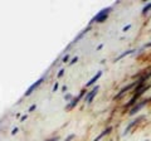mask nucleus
<instances>
[{"mask_svg": "<svg viewBox=\"0 0 151 141\" xmlns=\"http://www.w3.org/2000/svg\"><path fill=\"white\" fill-rule=\"evenodd\" d=\"M57 90H58V83H55V84H54V87H53V91H54V92H55Z\"/></svg>", "mask_w": 151, "mask_h": 141, "instance_id": "nucleus-16", "label": "nucleus"}, {"mask_svg": "<svg viewBox=\"0 0 151 141\" xmlns=\"http://www.w3.org/2000/svg\"><path fill=\"white\" fill-rule=\"evenodd\" d=\"M77 60H78V58L76 57V58H73L72 60H70V62H69V64H73V63H76V62H77Z\"/></svg>", "mask_w": 151, "mask_h": 141, "instance_id": "nucleus-11", "label": "nucleus"}, {"mask_svg": "<svg viewBox=\"0 0 151 141\" xmlns=\"http://www.w3.org/2000/svg\"><path fill=\"white\" fill-rule=\"evenodd\" d=\"M150 47H151V42H150V43H147V44H145L144 48H150Z\"/></svg>", "mask_w": 151, "mask_h": 141, "instance_id": "nucleus-18", "label": "nucleus"}, {"mask_svg": "<svg viewBox=\"0 0 151 141\" xmlns=\"http://www.w3.org/2000/svg\"><path fill=\"white\" fill-rule=\"evenodd\" d=\"M111 6H108V8H106V9H103V10H101L100 13L97 14L96 17L92 19V23H102V22H105L106 19H107V17H108V13H110V10H111Z\"/></svg>", "mask_w": 151, "mask_h": 141, "instance_id": "nucleus-1", "label": "nucleus"}, {"mask_svg": "<svg viewBox=\"0 0 151 141\" xmlns=\"http://www.w3.org/2000/svg\"><path fill=\"white\" fill-rule=\"evenodd\" d=\"M134 52H135V50H126V52H125V53H122V54L120 55V57H117V58L115 59V62H117V60H120V59H122V58H124V57H126V55H129V54H131V53H134Z\"/></svg>", "mask_w": 151, "mask_h": 141, "instance_id": "nucleus-9", "label": "nucleus"}, {"mask_svg": "<svg viewBox=\"0 0 151 141\" xmlns=\"http://www.w3.org/2000/svg\"><path fill=\"white\" fill-rule=\"evenodd\" d=\"M68 58H69V55H68V54H65L64 57H63V62H67V60H68Z\"/></svg>", "mask_w": 151, "mask_h": 141, "instance_id": "nucleus-13", "label": "nucleus"}, {"mask_svg": "<svg viewBox=\"0 0 151 141\" xmlns=\"http://www.w3.org/2000/svg\"><path fill=\"white\" fill-rule=\"evenodd\" d=\"M43 81H44V77H42V78L39 79V81H37L35 83H33V84H32V86H30L29 88H28V91L25 92V96H29V95H30V93H32L33 91H34V90H35V88H37L38 86H39V84H40L42 82H43Z\"/></svg>", "mask_w": 151, "mask_h": 141, "instance_id": "nucleus-2", "label": "nucleus"}, {"mask_svg": "<svg viewBox=\"0 0 151 141\" xmlns=\"http://www.w3.org/2000/svg\"><path fill=\"white\" fill-rule=\"evenodd\" d=\"M150 73H151V72H150Z\"/></svg>", "mask_w": 151, "mask_h": 141, "instance_id": "nucleus-21", "label": "nucleus"}, {"mask_svg": "<svg viewBox=\"0 0 151 141\" xmlns=\"http://www.w3.org/2000/svg\"><path fill=\"white\" fill-rule=\"evenodd\" d=\"M130 28H131V25H127V27H125V28H124V32H127V30L130 29Z\"/></svg>", "mask_w": 151, "mask_h": 141, "instance_id": "nucleus-17", "label": "nucleus"}, {"mask_svg": "<svg viewBox=\"0 0 151 141\" xmlns=\"http://www.w3.org/2000/svg\"><path fill=\"white\" fill-rule=\"evenodd\" d=\"M55 140H57V137H55V139H50V140H47V141H55Z\"/></svg>", "mask_w": 151, "mask_h": 141, "instance_id": "nucleus-20", "label": "nucleus"}, {"mask_svg": "<svg viewBox=\"0 0 151 141\" xmlns=\"http://www.w3.org/2000/svg\"><path fill=\"white\" fill-rule=\"evenodd\" d=\"M35 107H37L35 105H32V106H30V109H29V111H28V112H32L33 110H35Z\"/></svg>", "mask_w": 151, "mask_h": 141, "instance_id": "nucleus-14", "label": "nucleus"}, {"mask_svg": "<svg viewBox=\"0 0 151 141\" xmlns=\"http://www.w3.org/2000/svg\"><path fill=\"white\" fill-rule=\"evenodd\" d=\"M83 93H84V91H82V92H81V95H79V96H78L77 98H74V100H73L72 102H70V103H69V105L67 106V109H69V110H70V109H73V107H74V106H76V105H77V103H78V102H79V100H81V98H82V96H83Z\"/></svg>", "mask_w": 151, "mask_h": 141, "instance_id": "nucleus-7", "label": "nucleus"}, {"mask_svg": "<svg viewBox=\"0 0 151 141\" xmlns=\"http://www.w3.org/2000/svg\"><path fill=\"white\" fill-rule=\"evenodd\" d=\"M146 103H147V101H144V102H141V103H139V105L137 106H135L134 107V109H132L131 111H130V115H135L136 114V112H139L141 109H142V107L146 105Z\"/></svg>", "mask_w": 151, "mask_h": 141, "instance_id": "nucleus-6", "label": "nucleus"}, {"mask_svg": "<svg viewBox=\"0 0 151 141\" xmlns=\"http://www.w3.org/2000/svg\"><path fill=\"white\" fill-rule=\"evenodd\" d=\"M17 132H18V129H17V127H15V129H14V130L12 131V134H13V135H15Z\"/></svg>", "mask_w": 151, "mask_h": 141, "instance_id": "nucleus-19", "label": "nucleus"}, {"mask_svg": "<svg viewBox=\"0 0 151 141\" xmlns=\"http://www.w3.org/2000/svg\"><path fill=\"white\" fill-rule=\"evenodd\" d=\"M97 91H98V86H96L93 88V90L91 91L88 93V95L86 96V98H84V100H86V102H88V103H91L92 102V100H93V97L96 96V93H97Z\"/></svg>", "mask_w": 151, "mask_h": 141, "instance_id": "nucleus-3", "label": "nucleus"}, {"mask_svg": "<svg viewBox=\"0 0 151 141\" xmlns=\"http://www.w3.org/2000/svg\"><path fill=\"white\" fill-rule=\"evenodd\" d=\"M136 84H137V82H134V83H131V84H129V86H127V87H124V88H122V90L120 91V93H119V95H117L115 98H120L122 95H125V93L127 92V91H129V90H131V88L132 87H134V86H136Z\"/></svg>", "mask_w": 151, "mask_h": 141, "instance_id": "nucleus-4", "label": "nucleus"}, {"mask_svg": "<svg viewBox=\"0 0 151 141\" xmlns=\"http://www.w3.org/2000/svg\"><path fill=\"white\" fill-rule=\"evenodd\" d=\"M73 137H74V135H69L68 137H67V140H64V141H70V140H72Z\"/></svg>", "mask_w": 151, "mask_h": 141, "instance_id": "nucleus-12", "label": "nucleus"}, {"mask_svg": "<svg viewBox=\"0 0 151 141\" xmlns=\"http://www.w3.org/2000/svg\"><path fill=\"white\" fill-rule=\"evenodd\" d=\"M63 73H64V70H63V69H60V70H59V73H58V77H62V76H63Z\"/></svg>", "mask_w": 151, "mask_h": 141, "instance_id": "nucleus-15", "label": "nucleus"}, {"mask_svg": "<svg viewBox=\"0 0 151 141\" xmlns=\"http://www.w3.org/2000/svg\"><path fill=\"white\" fill-rule=\"evenodd\" d=\"M111 130H112V127H107L105 131H102V132H101L100 135H98L97 137L94 139L93 141H100V140H101V139H102V137H103V136H105V135H108V134H110V132H111Z\"/></svg>", "mask_w": 151, "mask_h": 141, "instance_id": "nucleus-8", "label": "nucleus"}, {"mask_svg": "<svg viewBox=\"0 0 151 141\" xmlns=\"http://www.w3.org/2000/svg\"><path fill=\"white\" fill-rule=\"evenodd\" d=\"M150 9H151V3H149L147 5H145V6H144V9H142V14H146V13L150 10Z\"/></svg>", "mask_w": 151, "mask_h": 141, "instance_id": "nucleus-10", "label": "nucleus"}, {"mask_svg": "<svg viewBox=\"0 0 151 141\" xmlns=\"http://www.w3.org/2000/svg\"><path fill=\"white\" fill-rule=\"evenodd\" d=\"M101 76H102V72L100 70V72H97V74H96V76H93L91 79H89V81L87 82V84H86V86H87V87H89V86H92V84H94V83H96V82L98 81V78H100Z\"/></svg>", "mask_w": 151, "mask_h": 141, "instance_id": "nucleus-5", "label": "nucleus"}]
</instances>
